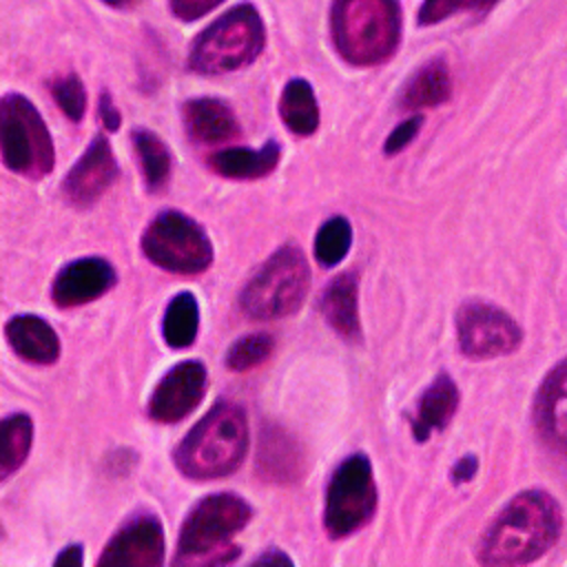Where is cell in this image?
<instances>
[{
  "label": "cell",
  "instance_id": "19",
  "mask_svg": "<svg viewBox=\"0 0 567 567\" xmlns=\"http://www.w3.org/2000/svg\"><path fill=\"white\" fill-rule=\"evenodd\" d=\"M458 408L456 383L447 374H439L421 394L412 416V434L416 441H427L432 432L443 430Z\"/></svg>",
  "mask_w": 567,
  "mask_h": 567
},
{
  "label": "cell",
  "instance_id": "29",
  "mask_svg": "<svg viewBox=\"0 0 567 567\" xmlns=\"http://www.w3.org/2000/svg\"><path fill=\"white\" fill-rule=\"evenodd\" d=\"M51 93L58 102V106L64 111V115L71 122H80L86 111V93L75 73H66L51 84Z\"/></svg>",
  "mask_w": 567,
  "mask_h": 567
},
{
  "label": "cell",
  "instance_id": "23",
  "mask_svg": "<svg viewBox=\"0 0 567 567\" xmlns=\"http://www.w3.org/2000/svg\"><path fill=\"white\" fill-rule=\"evenodd\" d=\"M284 124L297 135H312L319 126V106L306 80H290L279 100Z\"/></svg>",
  "mask_w": 567,
  "mask_h": 567
},
{
  "label": "cell",
  "instance_id": "3",
  "mask_svg": "<svg viewBox=\"0 0 567 567\" xmlns=\"http://www.w3.org/2000/svg\"><path fill=\"white\" fill-rule=\"evenodd\" d=\"M332 38L343 60L374 66L392 58L401 38L399 0H334Z\"/></svg>",
  "mask_w": 567,
  "mask_h": 567
},
{
  "label": "cell",
  "instance_id": "27",
  "mask_svg": "<svg viewBox=\"0 0 567 567\" xmlns=\"http://www.w3.org/2000/svg\"><path fill=\"white\" fill-rule=\"evenodd\" d=\"M352 228L346 217L328 219L315 237V257L321 266H337L350 248Z\"/></svg>",
  "mask_w": 567,
  "mask_h": 567
},
{
  "label": "cell",
  "instance_id": "31",
  "mask_svg": "<svg viewBox=\"0 0 567 567\" xmlns=\"http://www.w3.org/2000/svg\"><path fill=\"white\" fill-rule=\"evenodd\" d=\"M421 122H423V117H421V115H416V117H410V120L401 122V124H399V126L388 135L383 151H385L388 155H394V153L403 151V148L414 140V135L419 133Z\"/></svg>",
  "mask_w": 567,
  "mask_h": 567
},
{
  "label": "cell",
  "instance_id": "6",
  "mask_svg": "<svg viewBox=\"0 0 567 567\" xmlns=\"http://www.w3.org/2000/svg\"><path fill=\"white\" fill-rule=\"evenodd\" d=\"M310 284V270L297 246H281L246 281L239 303L252 319H279L292 315Z\"/></svg>",
  "mask_w": 567,
  "mask_h": 567
},
{
  "label": "cell",
  "instance_id": "24",
  "mask_svg": "<svg viewBox=\"0 0 567 567\" xmlns=\"http://www.w3.org/2000/svg\"><path fill=\"white\" fill-rule=\"evenodd\" d=\"M199 328V308L197 299L190 292H179L171 299L164 321H162V334L171 348H188Z\"/></svg>",
  "mask_w": 567,
  "mask_h": 567
},
{
  "label": "cell",
  "instance_id": "4",
  "mask_svg": "<svg viewBox=\"0 0 567 567\" xmlns=\"http://www.w3.org/2000/svg\"><path fill=\"white\" fill-rule=\"evenodd\" d=\"M248 503L230 492H219L202 498L186 516L175 563L179 565H221L239 554L233 536L248 523Z\"/></svg>",
  "mask_w": 567,
  "mask_h": 567
},
{
  "label": "cell",
  "instance_id": "10",
  "mask_svg": "<svg viewBox=\"0 0 567 567\" xmlns=\"http://www.w3.org/2000/svg\"><path fill=\"white\" fill-rule=\"evenodd\" d=\"M456 332L461 352L470 359L509 354L520 343V330L514 319L485 301H467L458 308Z\"/></svg>",
  "mask_w": 567,
  "mask_h": 567
},
{
  "label": "cell",
  "instance_id": "26",
  "mask_svg": "<svg viewBox=\"0 0 567 567\" xmlns=\"http://www.w3.org/2000/svg\"><path fill=\"white\" fill-rule=\"evenodd\" d=\"M2 461H0V478L7 481L27 458L31 450V436H33V423L27 414L16 412L2 421Z\"/></svg>",
  "mask_w": 567,
  "mask_h": 567
},
{
  "label": "cell",
  "instance_id": "11",
  "mask_svg": "<svg viewBox=\"0 0 567 567\" xmlns=\"http://www.w3.org/2000/svg\"><path fill=\"white\" fill-rule=\"evenodd\" d=\"M204 390L206 368L193 359L182 361L159 379L148 401V416L157 423H177L195 410Z\"/></svg>",
  "mask_w": 567,
  "mask_h": 567
},
{
  "label": "cell",
  "instance_id": "28",
  "mask_svg": "<svg viewBox=\"0 0 567 567\" xmlns=\"http://www.w3.org/2000/svg\"><path fill=\"white\" fill-rule=\"evenodd\" d=\"M275 341L270 334L266 332H257V334H246L241 339H237L228 352H226V365L235 372H244L250 370L259 363H264L270 354H272Z\"/></svg>",
  "mask_w": 567,
  "mask_h": 567
},
{
  "label": "cell",
  "instance_id": "8",
  "mask_svg": "<svg viewBox=\"0 0 567 567\" xmlns=\"http://www.w3.org/2000/svg\"><path fill=\"white\" fill-rule=\"evenodd\" d=\"M142 250L155 266L177 275H197L213 261L208 235L179 210H164L148 224Z\"/></svg>",
  "mask_w": 567,
  "mask_h": 567
},
{
  "label": "cell",
  "instance_id": "14",
  "mask_svg": "<svg viewBox=\"0 0 567 567\" xmlns=\"http://www.w3.org/2000/svg\"><path fill=\"white\" fill-rule=\"evenodd\" d=\"M115 284V270L100 257H84L66 264L53 279L51 297L60 308L95 301Z\"/></svg>",
  "mask_w": 567,
  "mask_h": 567
},
{
  "label": "cell",
  "instance_id": "25",
  "mask_svg": "<svg viewBox=\"0 0 567 567\" xmlns=\"http://www.w3.org/2000/svg\"><path fill=\"white\" fill-rule=\"evenodd\" d=\"M133 146L137 151L142 171H144V182L151 190H159L171 175V153L164 146V142L146 131V128H135L133 131Z\"/></svg>",
  "mask_w": 567,
  "mask_h": 567
},
{
  "label": "cell",
  "instance_id": "18",
  "mask_svg": "<svg viewBox=\"0 0 567 567\" xmlns=\"http://www.w3.org/2000/svg\"><path fill=\"white\" fill-rule=\"evenodd\" d=\"M4 334L13 352L29 363L49 365L60 354L58 334L42 317L16 315L7 321Z\"/></svg>",
  "mask_w": 567,
  "mask_h": 567
},
{
  "label": "cell",
  "instance_id": "30",
  "mask_svg": "<svg viewBox=\"0 0 567 567\" xmlns=\"http://www.w3.org/2000/svg\"><path fill=\"white\" fill-rule=\"evenodd\" d=\"M498 0H425L419 9V24H434L458 11L489 9Z\"/></svg>",
  "mask_w": 567,
  "mask_h": 567
},
{
  "label": "cell",
  "instance_id": "12",
  "mask_svg": "<svg viewBox=\"0 0 567 567\" xmlns=\"http://www.w3.org/2000/svg\"><path fill=\"white\" fill-rule=\"evenodd\" d=\"M162 556H164L162 523L153 514H135L106 543L97 563L124 565V567H153L162 563Z\"/></svg>",
  "mask_w": 567,
  "mask_h": 567
},
{
  "label": "cell",
  "instance_id": "20",
  "mask_svg": "<svg viewBox=\"0 0 567 567\" xmlns=\"http://www.w3.org/2000/svg\"><path fill=\"white\" fill-rule=\"evenodd\" d=\"M281 148L277 142H266L259 151L230 146L210 155V168L228 179H257L268 175L279 162Z\"/></svg>",
  "mask_w": 567,
  "mask_h": 567
},
{
  "label": "cell",
  "instance_id": "15",
  "mask_svg": "<svg viewBox=\"0 0 567 567\" xmlns=\"http://www.w3.org/2000/svg\"><path fill=\"white\" fill-rule=\"evenodd\" d=\"M534 421L543 441L567 454V359L545 377L534 403Z\"/></svg>",
  "mask_w": 567,
  "mask_h": 567
},
{
  "label": "cell",
  "instance_id": "2",
  "mask_svg": "<svg viewBox=\"0 0 567 567\" xmlns=\"http://www.w3.org/2000/svg\"><path fill=\"white\" fill-rule=\"evenodd\" d=\"M248 447V423L239 405L215 403L175 450V465L195 481L221 478L235 472Z\"/></svg>",
  "mask_w": 567,
  "mask_h": 567
},
{
  "label": "cell",
  "instance_id": "34",
  "mask_svg": "<svg viewBox=\"0 0 567 567\" xmlns=\"http://www.w3.org/2000/svg\"><path fill=\"white\" fill-rule=\"evenodd\" d=\"M476 458L474 456H465V458H461L454 467H452V478L456 481V483H465V481H470L472 476H474V472H476Z\"/></svg>",
  "mask_w": 567,
  "mask_h": 567
},
{
  "label": "cell",
  "instance_id": "7",
  "mask_svg": "<svg viewBox=\"0 0 567 567\" xmlns=\"http://www.w3.org/2000/svg\"><path fill=\"white\" fill-rule=\"evenodd\" d=\"M0 146L4 166L29 179L44 177L55 164V151L44 120L18 93H7L0 102Z\"/></svg>",
  "mask_w": 567,
  "mask_h": 567
},
{
  "label": "cell",
  "instance_id": "36",
  "mask_svg": "<svg viewBox=\"0 0 567 567\" xmlns=\"http://www.w3.org/2000/svg\"><path fill=\"white\" fill-rule=\"evenodd\" d=\"M255 563H290V558L286 556V554H281V551H277V549H270V551H266V554H261Z\"/></svg>",
  "mask_w": 567,
  "mask_h": 567
},
{
  "label": "cell",
  "instance_id": "17",
  "mask_svg": "<svg viewBox=\"0 0 567 567\" xmlns=\"http://www.w3.org/2000/svg\"><path fill=\"white\" fill-rule=\"evenodd\" d=\"M184 126L197 144H221L239 135V124L228 104L215 97H197L184 104Z\"/></svg>",
  "mask_w": 567,
  "mask_h": 567
},
{
  "label": "cell",
  "instance_id": "21",
  "mask_svg": "<svg viewBox=\"0 0 567 567\" xmlns=\"http://www.w3.org/2000/svg\"><path fill=\"white\" fill-rule=\"evenodd\" d=\"M321 310L328 323L346 339L359 337V310H357V277L343 272L334 277L321 299Z\"/></svg>",
  "mask_w": 567,
  "mask_h": 567
},
{
  "label": "cell",
  "instance_id": "33",
  "mask_svg": "<svg viewBox=\"0 0 567 567\" xmlns=\"http://www.w3.org/2000/svg\"><path fill=\"white\" fill-rule=\"evenodd\" d=\"M100 117H102V124L109 128V131H117V126H120V113H117V109L113 106V100H111V95L104 91L102 95H100Z\"/></svg>",
  "mask_w": 567,
  "mask_h": 567
},
{
  "label": "cell",
  "instance_id": "1",
  "mask_svg": "<svg viewBox=\"0 0 567 567\" xmlns=\"http://www.w3.org/2000/svg\"><path fill=\"white\" fill-rule=\"evenodd\" d=\"M560 527V507L549 494L520 492L485 529L476 556L485 565L532 563L556 543Z\"/></svg>",
  "mask_w": 567,
  "mask_h": 567
},
{
  "label": "cell",
  "instance_id": "32",
  "mask_svg": "<svg viewBox=\"0 0 567 567\" xmlns=\"http://www.w3.org/2000/svg\"><path fill=\"white\" fill-rule=\"evenodd\" d=\"M224 0H171V9L173 13L184 20L190 22L195 18L206 16L208 11H213L217 4H221Z\"/></svg>",
  "mask_w": 567,
  "mask_h": 567
},
{
  "label": "cell",
  "instance_id": "37",
  "mask_svg": "<svg viewBox=\"0 0 567 567\" xmlns=\"http://www.w3.org/2000/svg\"><path fill=\"white\" fill-rule=\"evenodd\" d=\"M104 2L111 4V7H117V9H128V7L137 4L140 0H104Z\"/></svg>",
  "mask_w": 567,
  "mask_h": 567
},
{
  "label": "cell",
  "instance_id": "13",
  "mask_svg": "<svg viewBox=\"0 0 567 567\" xmlns=\"http://www.w3.org/2000/svg\"><path fill=\"white\" fill-rule=\"evenodd\" d=\"M117 177V162L109 142L97 135L66 173L62 190L75 206H91Z\"/></svg>",
  "mask_w": 567,
  "mask_h": 567
},
{
  "label": "cell",
  "instance_id": "22",
  "mask_svg": "<svg viewBox=\"0 0 567 567\" xmlns=\"http://www.w3.org/2000/svg\"><path fill=\"white\" fill-rule=\"evenodd\" d=\"M452 80L445 60L434 58L425 66L416 71V75L408 82L403 91V106L405 109H423V106H439L450 97Z\"/></svg>",
  "mask_w": 567,
  "mask_h": 567
},
{
  "label": "cell",
  "instance_id": "35",
  "mask_svg": "<svg viewBox=\"0 0 567 567\" xmlns=\"http://www.w3.org/2000/svg\"><path fill=\"white\" fill-rule=\"evenodd\" d=\"M55 565H82V547L71 545L62 549V554L55 558Z\"/></svg>",
  "mask_w": 567,
  "mask_h": 567
},
{
  "label": "cell",
  "instance_id": "16",
  "mask_svg": "<svg viewBox=\"0 0 567 567\" xmlns=\"http://www.w3.org/2000/svg\"><path fill=\"white\" fill-rule=\"evenodd\" d=\"M257 470L264 481L295 483L303 474V452L286 430L268 425L259 436Z\"/></svg>",
  "mask_w": 567,
  "mask_h": 567
},
{
  "label": "cell",
  "instance_id": "9",
  "mask_svg": "<svg viewBox=\"0 0 567 567\" xmlns=\"http://www.w3.org/2000/svg\"><path fill=\"white\" fill-rule=\"evenodd\" d=\"M374 507L372 465L363 454H352L334 470L328 483L323 525L332 538H346L372 518Z\"/></svg>",
  "mask_w": 567,
  "mask_h": 567
},
{
  "label": "cell",
  "instance_id": "5",
  "mask_svg": "<svg viewBox=\"0 0 567 567\" xmlns=\"http://www.w3.org/2000/svg\"><path fill=\"white\" fill-rule=\"evenodd\" d=\"M266 31L252 4H237L204 29L190 47L188 66L217 75L250 64L264 49Z\"/></svg>",
  "mask_w": 567,
  "mask_h": 567
}]
</instances>
